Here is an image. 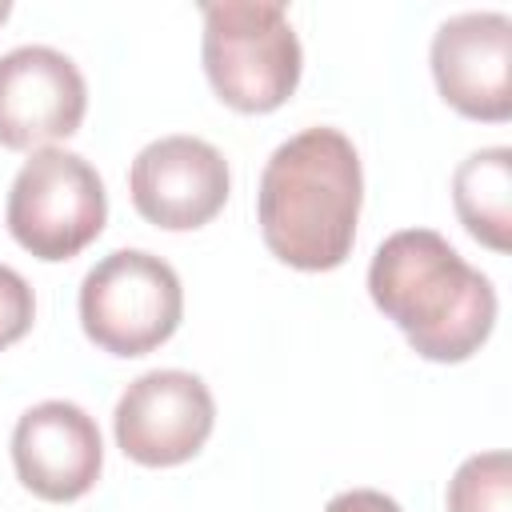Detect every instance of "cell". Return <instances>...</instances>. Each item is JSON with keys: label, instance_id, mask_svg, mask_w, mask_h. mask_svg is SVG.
Returning a JSON list of instances; mask_svg holds the SVG:
<instances>
[{"label": "cell", "instance_id": "obj_4", "mask_svg": "<svg viewBox=\"0 0 512 512\" xmlns=\"http://www.w3.org/2000/svg\"><path fill=\"white\" fill-rule=\"evenodd\" d=\"M12 240L36 260H72L108 220V192L100 172L68 148H36L8 188L4 208Z\"/></svg>", "mask_w": 512, "mask_h": 512}, {"label": "cell", "instance_id": "obj_5", "mask_svg": "<svg viewBox=\"0 0 512 512\" xmlns=\"http://www.w3.org/2000/svg\"><path fill=\"white\" fill-rule=\"evenodd\" d=\"M184 316V288L168 260L144 248H116L80 284V328L112 356H148Z\"/></svg>", "mask_w": 512, "mask_h": 512}, {"label": "cell", "instance_id": "obj_14", "mask_svg": "<svg viewBox=\"0 0 512 512\" xmlns=\"http://www.w3.org/2000/svg\"><path fill=\"white\" fill-rule=\"evenodd\" d=\"M324 512H400V504L376 488H348L324 504Z\"/></svg>", "mask_w": 512, "mask_h": 512}, {"label": "cell", "instance_id": "obj_8", "mask_svg": "<svg viewBox=\"0 0 512 512\" xmlns=\"http://www.w3.org/2000/svg\"><path fill=\"white\" fill-rule=\"evenodd\" d=\"M88 112V84L80 68L48 48L20 44L0 56V144L12 152L52 148L68 140Z\"/></svg>", "mask_w": 512, "mask_h": 512}, {"label": "cell", "instance_id": "obj_7", "mask_svg": "<svg viewBox=\"0 0 512 512\" xmlns=\"http://www.w3.org/2000/svg\"><path fill=\"white\" fill-rule=\"evenodd\" d=\"M228 188L232 172L224 152L200 136H160L144 144L128 168L132 208L164 232L204 228L228 204Z\"/></svg>", "mask_w": 512, "mask_h": 512}, {"label": "cell", "instance_id": "obj_15", "mask_svg": "<svg viewBox=\"0 0 512 512\" xmlns=\"http://www.w3.org/2000/svg\"><path fill=\"white\" fill-rule=\"evenodd\" d=\"M8 16H12V4H8V0H0V24H4Z\"/></svg>", "mask_w": 512, "mask_h": 512}, {"label": "cell", "instance_id": "obj_6", "mask_svg": "<svg viewBox=\"0 0 512 512\" xmlns=\"http://www.w3.org/2000/svg\"><path fill=\"white\" fill-rule=\"evenodd\" d=\"M216 424V400L196 372L152 368L136 376L112 412L116 444L144 468H172L192 460Z\"/></svg>", "mask_w": 512, "mask_h": 512}, {"label": "cell", "instance_id": "obj_13", "mask_svg": "<svg viewBox=\"0 0 512 512\" xmlns=\"http://www.w3.org/2000/svg\"><path fill=\"white\" fill-rule=\"evenodd\" d=\"M32 320H36L32 284H28L16 268L0 264V348L24 340L28 328H32Z\"/></svg>", "mask_w": 512, "mask_h": 512}, {"label": "cell", "instance_id": "obj_9", "mask_svg": "<svg viewBox=\"0 0 512 512\" xmlns=\"http://www.w3.org/2000/svg\"><path fill=\"white\" fill-rule=\"evenodd\" d=\"M432 80L444 104L468 120L512 116V20L504 12L448 16L432 36Z\"/></svg>", "mask_w": 512, "mask_h": 512}, {"label": "cell", "instance_id": "obj_11", "mask_svg": "<svg viewBox=\"0 0 512 512\" xmlns=\"http://www.w3.org/2000/svg\"><path fill=\"white\" fill-rule=\"evenodd\" d=\"M452 204L472 240L492 252L512 248V148H480L452 172Z\"/></svg>", "mask_w": 512, "mask_h": 512}, {"label": "cell", "instance_id": "obj_1", "mask_svg": "<svg viewBox=\"0 0 512 512\" xmlns=\"http://www.w3.org/2000/svg\"><path fill=\"white\" fill-rule=\"evenodd\" d=\"M364 172L340 128L316 124L288 136L260 172L256 220L268 252L300 272L340 268L356 240Z\"/></svg>", "mask_w": 512, "mask_h": 512}, {"label": "cell", "instance_id": "obj_3", "mask_svg": "<svg viewBox=\"0 0 512 512\" xmlns=\"http://www.w3.org/2000/svg\"><path fill=\"white\" fill-rule=\"evenodd\" d=\"M204 76L212 92L248 116L276 112L300 84L304 52L284 4L224 0L204 4Z\"/></svg>", "mask_w": 512, "mask_h": 512}, {"label": "cell", "instance_id": "obj_12", "mask_svg": "<svg viewBox=\"0 0 512 512\" xmlns=\"http://www.w3.org/2000/svg\"><path fill=\"white\" fill-rule=\"evenodd\" d=\"M448 512H512V460L504 448L476 452L452 472Z\"/></svg>", "mask_w": 512, "mask_h": 512}, {"label": "cell", "instance_id": "obj_10", "mask_svg": "<svg viewBox=\"0 0 512 512\" xmlns=\"http://www.w3.org/2000/svg\"><path fill=\"white\" fill-rule=\"evenodd\" d=\"M12 468L20 484L52 504L92 492L104 468L96 420L72 400H40L12 428Z\"/></svg>", "mask_w": 512, "mask_h": 512}, {"label": "cell", "instance_id": "obj_2", "mask_svg": "<svg viewBox=\"0 0 512 512\" xmlns=\"http://www.w3.org/2000/svg\"><path fill=\"white\" fill-rule=\"evenodd\" d=\"M368 296L412 352L436 364L476 356L496 324L492 280L432 228H400L376 248Z\"/></svg>", "mask_w": 512, "mask_h": 512}]
</instances>
